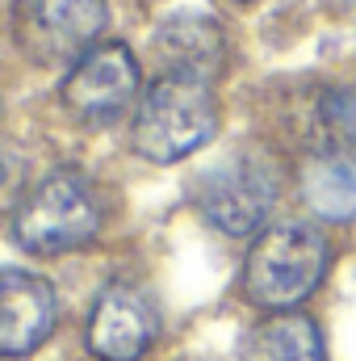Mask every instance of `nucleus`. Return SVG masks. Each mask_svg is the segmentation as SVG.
Instances as JSON below:
<instances>
[{
    "mask_svg": "<svg viewBox=\"0 0 356 361\" xmlns=\"http://www.w3.org/2000/svg\"><path fill=\"white\" fill-rule=\"evenodd\" d=\"M155 332H160V319H155L151 298L139 286L109 281L92 302L84 336H89V349L101 361H139L151 349Z\"/></svg>",
    "mask_w": 356,
    "mask_h": 361,
    "instance_id": "obj_7",
    "label": "nucleus"
},
{
    "mask_svg": "<svg viewBox=\"0 0 356 361\" xmlns=\"http://www.w3.org/2000/svg\"><path fill=\"white\" fill-rule=\"evenodd\" d=\"M134 92H139V63L130 47L101 42L72 63L63 80V105L84 122H113L117 114H126Z\"/></svg>",
    "mask_w": 356,
    "mask_h": 361,
    "instance_id": "obj_6",
    "label": "nucleus"
},
{
    "mask_svg": "<svg viewBox=\"0 0 356 361\" xmlns=\"http://www.w3.org/2000/svg\"><path fill=\"white\" fill-rule=\"evenodd\" d=\"M160 51L172 68V76L210 80L222 63V30L205 17H177L160 30Z\"/></svg>",
    "mask_w": 356,
    "mask_h": 361,
    "instance_id": "obj_10",
    "label": "nucleus"
},
{
    "mask_svg": "<svg viewBox=\"0 0 356 361\" xmlns=\"http://www.w3.org/2000/svg\"><path fill=\"white\" fill-rule=\"evenodd\" d=\"M327 4H331V8H352L356 0H327Z\"/></svg>",
    "mask_w": 356,
    "mask_h": 361,
    "instance_id": "obj_14",
    "label": "nucleus"
},
{
    "mask_svg": "<svg viewBox=\"0 0 356 361\" xmlns=\"http://www.w3.org/2000/svg\"><path fill=\"white\" fill-rule=\"evenodd\" d=\"M105 30V0H17L13 38L34 63H63L92 51Z\"/></svg>",
    "mask_w": 356,
    "mask_h": 361,
    "instance_id": "obj_4",
    "label": "nucleus"
},
{
    "mask_svg": "<svg viewBox=\"0 0 356 361\" xmlns=\"http://www.w3.org/2000/svg\"><path fill=\"white\" fill-rule=\"evenodd\" d=\"M302 197L319 219H356V160L352 156H314L302 169Z\"/></svg>",
    "mask_w": 356,
    "mask_h": 361,
    "instance_id": "obj_11",
    "label": "nucleus"
},
{
    "mask_svg": "<svg viewBox=\"0 0 356 361\" xmlns=\"http://www.w3.org/2000/svg\"><path fill=\"white\" fill-rule=\"evenodd\" d=\"M101 227V206L96 193L80 173L59 169L38 180L17 214H13V240L30 257H59L72 248H84Z\"/></svg>",
    "mask_w": 356,
    "mask_h": 361,
    "instance_id": "obj_3",
    "label": "nucleus"
},
{
    "mask_svg": "<svg viewBox=\"0 0 356 361\" xmlns=\"http://www.w3.org/2000/svg\"><path fill=\"white\" fill-rule=\"evenodd\" d=\"M218 130V101L210 80L164 76L143 97L134 114V152L151 164H177L205 147Z\"/></svg>",
    "mask_w": 356,
    "mask_h": 361,
    "instance_id": "obj_2",
    "label": "nucleus"
},
{
    "mask_svg": "<svg viewBox=\"0 0 356 361\" xmlns=\"http://www.w3.org/2000/svg\"><path fill=\"white\" fill-rule=\"evenodd\" d=\"M8 206H21V164L0 156V210Z\"/></svg>",
    "mask_w": 356,
    "mask_h": 361,
    "instance_id": "obj_13",
    "label": "nucleus"
},
{
    "mask_svg": "<svg viewBox=\"0 0 356 361\" xmlns=\"http://www.w3.org/2000/svg\"><path fill=\"white\" fill-rule=\"evenodd\" d=\"M239 361H327L323 332L310 315H298V311L268 315L265 324H256L243 336Z\"/></svg>",
    "mask_w": 356,
    "mask_h": 361,
    "instance_id": "obj_9",
    "label": "nucleus"
},
{
    "mask_svg": "<svg viewBox=\"0 0 356 361\" xmlns=\"http://www.w3.org/2000/svg\"><path fill=\"white\" fill-rule=\"evenodd\" d=\"M55 332V290L38 273L0 269V357H30Z\"/></svg>",
    "mask_w": 356,
    "mask_h": 361,
    "instance_id": "obj_8",
    "label": "nucleus"
},
{
    "mask_svg": "<svg viewBox=\"0 0 356 361\" xmlns=\"http://www.w3.org/2000/svg\"><path fill=\"white\" fill-rule=\"evenodd\" d=\"M331 265V248L310 223H276L252 244L243 265V294L265 311H293L319 290Z\"/></svg>",
    "mask_w": 356,
    "mask_h": 361,
    "instance_id": "obj_1",
    "label": "nucleus"
},
{
    "mask_svg": "<svg viewBox=\"0 0 356 361\" xmlns=\"http://www.w3.org/2000/svg\"><path fill=\"white\" fill-rule=\"evenodd\" d=\"M272 202H276V173L256 152L227 156L214 173H205L197 189L201 214L227 235H252L268 219Z\"/></svg>",
    "mask_w": 356,
    "mask_h": 361,
    "instance_id": "obj_5",
    "label": "nucleus"
},
{
    "mask_svg": "<svg viewBox=\"0 0 356 361\" xmlns=\"http://www.w3.org/2000/svg\"><path fill=\"white\" fill-rule=\"evenodd\" d=\"M319 118H323V130H327V139H331L336 147L356 152V89L331 92V97L323 101Z\"/></svg>",
    "mask_w": 356,
    "mask_h": 361,
    "instance_id": "obj_12",
    "label": "nucleus"
}]
</instances>
